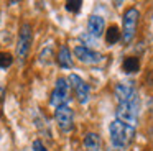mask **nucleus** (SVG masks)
Wrapping results in <instances>:
<instances>
[{
	"mask_svg": "<svg viewBox=\"0 0 153 151\" xmlns=\"http://www.w3.org/2000/svg\"><path fill=\"white\" fill-rule=\"evenodd\" d=\"M31 41H33V28H31L30 23H23L20 26L18 43H17V58L20 62H23L27 59L30 48H31Z\"/></svg>",
	"mask_w": 153,
	"mask_h": 151,
	"instance_id": "39448f33",
	"label": "nucleus"
},
{
	"mask_svg": "<svg viewBox=\"0 0 153 151\" xmlns=\"http://www.w3.org/2000/svg\"><path fill=\"white\" fill-rule=\"evenodd\" d=\"M150 110L153 112V98H152V100H150Z\"/></svg>",
	"mask_w": 153,
	"mask_h": 151,
	"instance_id": "412c9836",
	"label": "nucleus"
},
{
	"mask_svg": "<svg viewBox=\"0 0 153 151\" xmlns=\"http://www.w3.org/2000/svg\"><path fill=\"white\" fill-rule=\"evenodd\" d=\"M114 92H115V97H117V102H119V104H123V102H132V100L140 98L138 97V89H137V85H135V82H133V81L117 84L115 89H114Z\"/></svg>",
	"mask_w": 153,
	"mask_h": 151,
	"instance_id": "6e6552de",
	"label": "nucleus"
},
{
	"mask_svg": "<svg viewBox=\"0 0 153 151\" xmlns=\"http://www.w3.org/2000/svg\"><path fill=\"white\" fill-rule=\"evenodd\" d=\"M140 69V59L137 56H127L122 61V71L125 74H133Z\"/></svg>",
	"mask_w": 153,
	"mask_h": 151,
	"instance_id": "ddd939ff",
	"label": "nucleus"
},
{
	"mask_svg": "<svg viewBox=\"0 0 153 151\" xmlns=\"http://www.w3.org/2000/svg\"><path fill=\"white\" fill-rule=\"evenodd\" d=\"M74 56L84 64H99L104 61V56L87 46H76L74 48Z\"/></svg>",
	"mask_w": 153,
	"mask_h": 151,
	"instance_id": "1a4fd4ad",
	"label": "nucleus"
},
{
	"mask_svg": "<svg viewBox=\"0 0 153 151\" xmlns=\"http://www.w3.org/2000/svg\"><path fill=\"white\" fill-rule=\"evenodd\" d=\"M82 144H84V148L89 150V151H99L100 146H102V138L97 133H94V131H89V133L84 135Z\"/></svg>",
	"mask_w": 153,
	"mask_h": 151,
	"instance_id": "9b49d317",
	"label": "nucleus"
},
{
	"mask_svg": "<svg viewBox=\"0 0 153 151\" xmlns=\"http://www.w3.org/2000/svg\"><path fill=\"white\" fill-rule=\"evenodd\" d=\"M104 28H105V20L99 15H91L89 20H87V33L92 35L94 38H99L104 33Z\"/></svg>",
	"mask_w": 153,
	"mask_h": 151,
	"instance_id": "9d476101",
	"label": "nucleus"
},
{
	"mask_svg": "<svg viewBox=\"0 0 153 151\" xmlns=\"http://www.w3.org/2000/svg\"><path fill=\"white\" fill-rule=\"evenodd\" d=\"M54 120L61 131H71L74 128V112L69 105H61L54 108Z\"/></svg>",
	"mask_w": 153,
	"mask_h": 151,
	"instance_id": "0eeeda50",
	"label": "nucleus"
},
{
	"mask_svg": "<svg viewBox=\"0 0 153 151\" xmlns=\"http://www.w3.org/2000/svg\"><path fill=\"white\" fill-rule=\"evenodd\" d=\"M81 7H82V2H81V0H69V2H66L64 8L71 13H77L81 10Z\"/></svg>",
	"mask_w": 153,
	"mask_h": 151,
	"instance_id": "dca6fc26",
	"label": "nucleus"
},
{
	"mask_svg": "<svg viewBox=\"0 0 153 151\" xmlns=\"http://www.w3.org/2000/svg\"><path fill=\"white\" fill-rule=\"evenodd\" d=\"M68 82H69L71 89H74V94H76L79 104H82V105L87 104L89 98H91V87H89V84H87V82L84 81L81 76H77V74H69Z\"/></svg>",
	"mask_w": 153,
	"mask_h": 151,
	"instance_id": "423d86ee",
	"label": "nucleus"
},
{
	"mask_svg": "<svg viewBox=\"0 0 153 151\" xmlns=\"http://www.w3.org/2000/svg\"><path fill=\"white\" fill-rule=\"evenodd\" d=\"M79 39L84 43V44H96V39L92 35H89V33H82V35L79 36Z\"/></svg>",
	"mask_w": 153,
	"mask_h": 151,
	"instance_id": "a211bd4d",
	"label": "nucleus"
},
{
	"mask_svg": "<svg viewBox=\"0 0 153 151\" xmlns=\"http://www.w3.org/2000/svg\"><path fill=\"white\" fill-rule=\"evenodd\" d=\"M58 64L63 69H73L74 62H73V56H71V49L66 44H63L58 51Z\"/></svg>",
	"mask_w": 153,
	"mask_h": 151,
	"instance_id": "f8f14e48",
	"label": "nucleus"
},
{
	"mask_svg": "<svg viewBox=\"0 0 153 151\" xmlns=\"http://www.w3.org/2000/svg\"><path fill=\"white\" fill-rule=\"evenodd\" d=\"M51 58H53V49H51V46H48V48H45L43 53L40 54V61L43 62V64H50Z\"/></svg>",
	"mask_w": 153,
	"mask_h": 151,
	"instance_id": "f3484780",
	"label": "nucleus"
},
{
	"mask_svg": "<svg viewBox=\"0 0 153 151\" xmlns=\"http://www.w3.org/2000/svg\"><path fill=\"white\" fill-rule=\"evenodd\" d=\"M109 133L114 148L127 150L135 138V127H130V125H125L119 120H114L109 127Z\"/></svg>",
	"mask_w": 153,
	"mask_h": 151,
	"instance_id": "f257e3e1",
	"label": "nucleus"
},
{
	"mask_svg": "<svg viewBox=\"0 0 153 151\" xmlns=\"http://www.w3.org/2000/svg\"><path fill=\"white\" fill-rule=\"evenodd\" d=\"M138 115H140V98L132 100V102H123V104L117 105L115 120L122 121V123L135 127L137 121H138Z\"/></svg>",
	"mask_w": 153,
	"mask_h": 151,
	"instance_id": "f03ea898",
	"label": "nucleus"
},
{
	"mask_svg": "<svg viewBox=\"0 0 153 151\" xmlns=\"http://www.w3.org/2000/svg\"><path fill=\"white\" fill-rule=\"evenodd\" d=\"M138 20H140V12L135 7L127 8V12L123 13V16H122V41L125 44H130L133 41V38H135Z\"/></svg>",
	"mask_w": 153,
	"mask_h": 151,
	"instance_id": "7ed1b4c3",
	"label": "nucleus"
},
{
	"mask_svg": "<svg viewBox=\"0 0 153 151\" xmlns=\"http://www.w3.org/2000/svg\"><path fill=\"white\" fill-rule=\"evenodd\" d=\"M4 98H5V87L0 84V102L4 100Z\"/></svg>",
	"mask_w": 153,
	"mask_h": 151,
	"instance_id": "aec40b11",
	"label": "nucleus"
},
{
	"mask_svg": "<svg viewBox=\"0 0 153 151\" xmlns=\"http://www.w3.org/2000/svg\"><path fill=\"white\" fill-rule=\"evenodd\" d=\"M12 64H13V56L5 51L0 53V69H8Z\"/></svg>",
	"mask_w": 153,
	"mask_h": 151,
	"instance_id": "2eb2a0df",
	"label": "nucleus"
},
{
	"mask_svg": "<svg viewBox=\"0 0 153 151\" xmlns=\"http://www.w3.org/2000/svg\"><path fill=\"white\" fill-rule=\"evenodd\" d=\"M69 89H71V85H69V82H68V79L58 77L56 84H54V89L50 95V104L53 105L54 108L61 107V105H68V102L71 100Z\"/></svg>",
	"mask_w": 153,
	"mask_h": 151,
	"instance_id": "20e7f679",
	"label": "nucleus"
},
{
	"mask_svg": "<svg viewBox=\"0 0 153 151\" xmlns=\"http://www.w3.org/2000/svg\"><path fill=\"white\" fill-rule=\"evenodd\" d=\"M104 33H105V43L109 46L117 44V43L122 39V31L119 30L117 25H110L109 28H107V31H104Z\"/></svg>",
	"mask_w": 153,
	"mask_h": 151,
	"instance_id": "4468645a",
	"label": "nucleus"
},
{
	"mask_svg": "<svg viewBox=\"0 0 153 151\" xmlns=\"http://www.w3.org/2000/svg\"><path fill=\"white\" fill-rule=\"evenodd\" d=\"M31 146H33V151H48L46 146L43 144V141H41V140H35Z\"/></svg>",
	"mask_w": 153,
	"mask_h": 151,
	"instance_id": "6ab92c4d",
	"label": "nucleus"
},
{
	"mask_svg": "<svg viewBox=\"0 0 153 151\" xmlns=\"http://www.w3.org/2000/svg\"><path fill=\"white\" fill-rule=\"evenodd\" d=\"M105 151H114V150H112V148H107V150H105Z\"/></svg>",
	"mask_w": 153,
	"mask_h": 151,
	"instance_id": "4be33fe9",
	"label": "nucleus"
}]
</instances>
